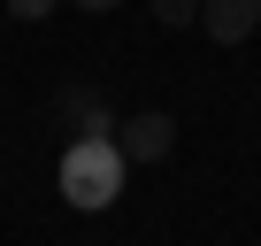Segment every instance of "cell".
<instances>
[{
    "label": "cell",
    "mask_w": 261,
    "mask_h": 246,
    "mask_svg": "<svg viewBox=\"0 0 261 246\" xmlns=\"http://www.w3.org/2000/svg\"><path fill=\"white\" fill-rule=\"evenodd\" d=\"M123 146L115 139H69V154H62V200L69 208H85V215H100V208H115V192H123Z\"/></svg>",
    "instance_id": "6da1fadb"
},
{
    "label": "cell",
    "mask_w": 261,
    "mask_h": 246,
    "mask_svg": "<svg viewBox=\"0 0 261 246\" xmlns=\"http://www.w3.org/2000/svg\"><path fill=\"white\" fill-rule=\"evenodd\" d=\"M69 8H85V16H108V8H123V0H69Z\"/></svg>",
    "instance_id": "52a82bcc"
},
{
    "label": "cell",
    "mask_w": 261,
    "mask_h": 246,
    "mask_svg": "<svg viewBox=\"0 0 261 246\" xmlns=\"http://www.w3.org/2000/svg\"><path fill=\"white\" fill-rule=\"evenodd\" d=\"M54 115L77 123V139H115V108L100 100V85H62L54 92Z\"/></svg>",
    "instance_id": "3957f363"
},
{
    "label": "cell",
    "mask_w": 261,
    "mask_h": 246,
    "mask_svg": "<svg viewBox=\"0 0 261 246\" xmlns=\"http://www.w3.org/2000/svg\"><path fill=\"white\" fill-rule=\"evenodd\" d=\"M253 23H261V0H200V31L215 46H246Z\"/></svg>",
    "instance_id": "277c9868"
},
{
    "label": "cell",
    "mask_w": 261,
    "mask_h": 246,
    "mask_svg": "<svg viewBox=\"0 0 261 246\" xmlns=\"http://www.w3.org/2000/svg\"><path fill=\"white\" fill-rule=\"evenodd\" d=\"M154 8V23H169V31H192L200 23V0H146Z\"/></svg>",
    "instance_id": "5b68a950"
},
{
    "label": "cell",
    "mask_w": 261,
    "mask_h": 246,
    "mask_svg": "<svg viewBox=\"0 0 261 246\" xmlns=\"http://www.w3.org/2000/svg\"><path fill=\"white\" fill-rule=\"evenodd\" d=\"M115 146H123V162H169L177 115H169V108H139L130 123H115Z\"/></svg>",
    "instance_id": "7a4b0ae2"
},
{
    "label": "cell",
    "mask_w": 261,
    "mask_h": 246,
    "mask_svg": "<svg viewBox=\"0 0 261 246\" xmlns=\"http://www.w3.org/2000/svg\"><path fill=\"white\" fill-rule=\"evenodd\" d=\"M0 8H8V16H16V23H46V16H54V8H62V0H0Z\"/></svg>",
    "instance_id": "8992f818"
}]
</instances>
